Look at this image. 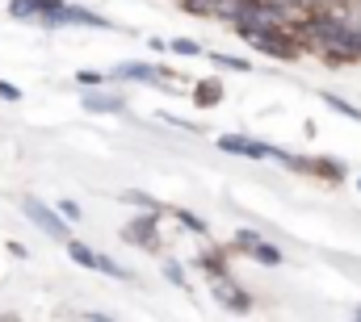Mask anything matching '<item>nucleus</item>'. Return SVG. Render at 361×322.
Masks as SVG:
<instances>
[{"mask_svg":"<svg viewBox=\"0 0 361 322\" xmlns=\"http://www.w3.org/2000/svg\"><path fill=\"white\" fill-rule=\"evenodd\" d=\"M21 210H25V218H30V222H34L38 231H47L51 239L63 243L68 235H72V231H68V218H63V214H55L51 205H42L38 197H25V201H21Z\"/></svg>","mask_w":361,"mask_h":322,"instance_id":"f03ea898","label":"nucleus"},{"mask_svg":"<svg viewBox=\"0 0 361 322\" xmlns=\"http://www.w3.org/2000/svg\"><path fill=\"white\" fill-rule=\"evenodd\" d=\"M177 218H180V226H189L193 235H206V222H202L197 214H189V210H177Z\"/></svg>","mask_w":361,"mask_h":322,"instance_id":"2eb2a0df","label":"nucleus"},{"mask_svg":"<svg viewBox=\"0 0 361 322\" xmlns=\"http://www.w3.org/2000/svg\"><path fill=\"white\" fill-rule=\"evenodd\" d=\"M68 251H72V259H76L80 268H92V264H97V251L85 247V243H68Z\"/></svg>","mask_w":361,"mask_h":322,"instance_id":"9b49d317","label":"nucleus"},{"mask_svg":"<svg viewBox=\"0 0 361 322\" xmlns=\"http://www.w3.org/2000/svg\"><path fill=\"white\" fill-rule=\"evenodd\" d=\"M349 25H353V30H357V38H361V4H357V17H353V21H349Z\"/></svg>","mask_w":361,"mask_h":322,"instance_id":"412c9836","label":"nucleus"},{"mask_svg":"<svg viewBox=\"0 0 361 322\" xmlns=\"http://www.w3.org/2000/svg\"><path fill=\"white\" fill-rule=\"evenodd\" d=\"M80 105H85L89 113H122V109H126V101L114 96V92H85Z\"/></svg>","mask_w":361,"mask_h":322,"instance_id":"6e6552de","label":"nucleus"},{"mask_svg":"<svg viewBox=\"0 0 361 322\" xmlns=\"http://www.w3.org/2000/svg\"><path fill=\"white\" fill-rule=\"evenodd\" d=\"M324 101H328V105H332V109H336V113H345V117H353V122H361V109H353V105H349V101H345V96H332V92H328V96H324Z\"/></svg>","mask_w":361,"mask_h":322,"instance_id":"ddd939ff","label":"nucleus"},{"mask_svg":"<svg viewBox=\"0 0 361 322\" xmlns=\"http://www.w3.org/2000/svg\"><path fill=\"white\" fill-rule=\"evenodd\" d=\"M177 55H185V59H193V55H202V46L197 42H189V38H177V42H169Z\"/></svg>","mask_w":361,"mask_h":322,"instance_id":"dca6fc26","label":"nucleus"},{"mask_svg":"<svg viewBox=\"0 0 361 322\" xmlns=\"http://www.w3.org/2000/svg\"><path fill=\"white\" fill-rule=\"evenodd\" d=\"M114 76H118V80H143V84L173 80V76H164L160 67H147V63H118V67H114Z\"/></svg>","mask_w":361,"mask_h":322,"instance_id":"0eeeda50","label":"nucleus"},{"mask_svg":"<svg viewBox=\"0 0 361 322\" xmlns=\"http://www.w3.org/2000/svg\"><path fill=\"white\" fill-rule=\"evenodd\" d=\"M210 289H214L219 306H227V310H235V314L252 310V297H248V293H244L235 281H227V272H210Z\"/></svg>","mask_w":361,"mask_h":322,"instance_id":"20e7f679","label":"nucleus"},{"mask_svg":"<svg viewBox=\"0 0 361 322\" xmlns=\"http://www.w3.org/2000/svg\"><path fill=\"white\" fill-rule=\"evenodd\" d=\"M59 214H63L68 222H76V218H80V205H76V201H59Z\"/></svg>","mask_w":361,"mask_h":322,"instance_id":"a211bd4d","label":"nucleus"},{"mask_svg":"<svg viewBox=\"0 0 361 322\" xmlns=\"http://www.w3.org/2000/svg\"><path fill=\"white\" fill-rule=\"evenodd\" d=\"M193 101H197L202 109H214V105L223 101V84L219 80H197L193 84Z\"/></svg>","mask_w":361,"mask_h":322,"instance_id":"9d476101","label":"nucleus"},{"mask_svg":"<svg viewBox=\"0 0 361 322\" xmlns=\"http://www.w3.org/2000/svg\"><path fill=\"white\" fill-rule=\"evenodd\" d=\"M55 4H59V0H8V13H13V17H34V21H42Z\"/></svg>","mask_w":361,"mask_h":322,"instance_id":"1a4fd4ad","label":"nucleus"},{"mask_svg":"<svg viewBox=\"0 0 361 322\" xmlns=\"http://www.w3.org/2000/svg\"><path fill=\"white\" fill-rule=\"evenodd\" d=\"M122 201H126V205H139V210H156V214H160V205H156L147 193H135V188H130V193H122Z\"/></svg>","mask_w":361,"mask_h":322,"instance_id":"4468645a","label":"nucleus"},{"mask_svg":"<svg viewBox=\"0 0 361 322\" xmlns=\"http://www.w3.org/2000/svg\"><path fill=\"white\" fill-rule=\"evenodd\" d=\"M357 318H361V306H357Z\"/></svg>","mask_w":361,"mask_h":322,"instance_id":"5701e85b","label":"nucleus"},{"mask_svg":"<svg viewBox=\"0 0 361 322\" xmlns=\"http://www.w3.org/2000/svg\"><path fill=\"white\" fill-rule=\"evenodd\" d=\"M164 276H169L173 285H180V289H185V272H180V264H164Z\"/></svg>","mask_w":361,"mask_h":322,"instance_id":"f3484780","label":"nucleus"},{"mask_svg":"<svg viewBox=\"0 0 361 322\" xmlns=\"http://www.w3.org/2000/svg\"><path fill=\"white\" fill-rule=\"evenodd\" d=\"M122 239L135 243V247H156L160 235H156V210H147L143 218H130V226L122 231Z\"/></svg>","mask_w":361,"mask_h":322,"instance_id":"423d86ee","label":"nucleus"},{"mask_svg":"<svg viewBox=\"0 0 361 322\" xmlns=\"http://www.w3.org/2000/svg\"><path fill=\"white\" fill-rule=\"evenodd\" d=\"M235 247H244V251H252L261 264H269V268H277L281 264V251L273 247V243H265L257 231H235Z\"/></svg>","mask_w":361,"mask_h":322,"instance_id":"39448f33","label":"nucleus"},{"mask_svg":"<svg viewBox=\"0 0 361 322\" xmlns=\"http://www.w3.org/2000/svg\"><path fill=\"white\" fill-rule=\"evenodd\" d=\"M42 25H47V30H55V25H92V30H109L105 17H97V13H89V8H76V4H63V0L42 17Z\"/></svg>","mask_w":361,"mask_h":322,"instance_id":"7ed1b4c3","label":"nucleus"},{"mask_svg":"<svg viewBox=\"0 0 361 322\" xmlns=\"http://www.w3.org/2000/svg\"><path fill=\"white\" fill-rule=\"evenodd\" d=\"M302 4H341V0H302Z\"/></svg>","mask_w":361,"mask_h":322,"instance_id":"4be33fe9","label":"nucleus"},{"mask_svg":"<svg viewBox=\"0 0 361 322\" xmlns=\"http://www.w3.org/2000/svg\"><path fill=\"white\" fill-rule=\"evenodd\" d=\"M357 188H361V180H357Z\"/></svg>","mask_w":361,"mask_h":322,"instance_id":"b1692460","label":"nucleus"},{"mask_svg":"<svg viewBox=\"0 0 361 322\" xmlns=\"http://www.w3.org/2000/svg\"><path fill=\"white\" fill-rule=\"evenodd\" d=\"M210 59H214L223 72H252V63H248V59H235V55H210Z\"/></svg>","mask_w":361,"mask_h":322,"instance_id":"f8f14e48","label":"nucleus"},{"mask_svg":"<svg viewBox=\"0 0 361 322\" xmlns=\"http://www.w3.org/2000/svg\"><path fill=\"white\" fill-rule=\"evenodd\" d=\"M76 80H80V84H89V88H92V84H101V72H80Z\"/></svg>","mask_w":361,"mask_h":322,"instance_id":"aec40b11","label":"nucleus"},{"mask_svg":"<svg viewBox=\"0 0 361 322\" xmlns=\"http://www.w3.org/2000/svg\"><path fill=\"white\" fill-rule=\"evenodd\" d=\"M0 96H4V101H21V88L8 84V80H0Z\"/></svg>","mask_w":361,"mask_h":322,"instance_id":"6ab92c4d","label":"nucleus"},{"mask_svg":"<svg viewBox=\"0 0 361 322\" xmlns=\"http://www.w3.org/2000/svg\"><path fill=\"white\" fill-rule=\"evenodd\" d=\"M302 30L319 42L324 59H332V63H353V59H361V38H357V30H353L349 21H336V17H311Z\"/></svg>","mask_w":361,"mask_h":322,"instance_id":"f257e3e1","label":"nucleus"}]
</instances>
